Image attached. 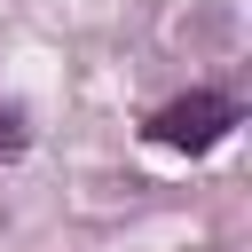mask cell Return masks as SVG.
<instances>
[{"instance_id": "6da1fadb", "label": "cell", "mask_w": 252, "mask_h": 252, "mask_svg": "<svg viewBox=\"0 0 252 252\" xmlns=\"http://www.w3.org/2000/svg\"><path fill=\"white\" fill-rule=\"evenodd\" d=\"M228 126H236V102H228V94H205V87L181 94V102H165V110H150V142H158V150H189V158L213 150Z\"/></svg>"}, {"instance_id": "7a4b0ae2", "label": "cell", "mask_w": 252, "mask_h": 252, "mask_svg": "<svg viewBox=\"0 0 252 252\" xmlns=\"http://www.w3.org/2000/svg\"><path fill=\"white\" fill-rule=\"evenodd\" d=\"M8 150H24V118H16L8 102H0V158H8Z\"/></svg>"}]
</instances>
